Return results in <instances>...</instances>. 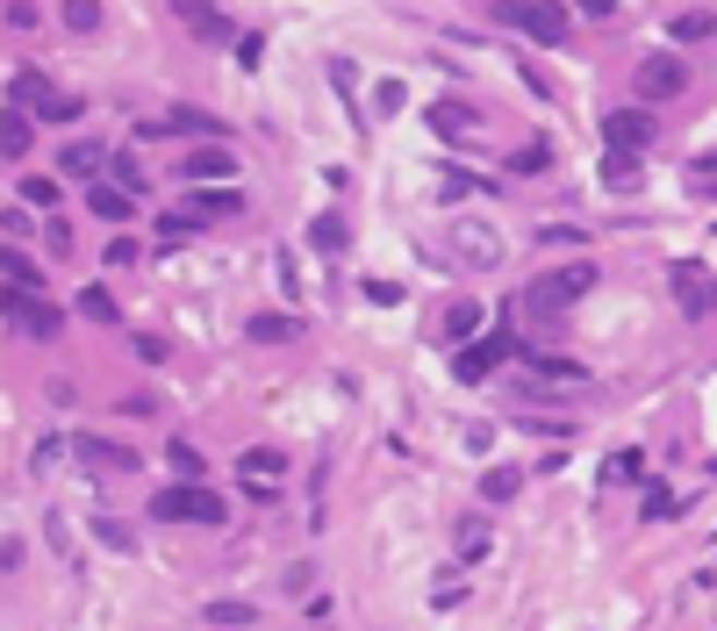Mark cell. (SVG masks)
I'll list each match as a JSON object with an SVG mask.
<instances>
[{
  "label": "cell",
  "instance_id": "obj_34",
  "mask_svg": "<svg viewBox=\"0 0 717 631\" xmlns=\"http://www.w3.org/2000/svg\"><path fill=\"white\" fill-rule=\"evenodd\" d=\"M552 166V144H524V151L510 158V172H546Z\"/></svg>",
  "mask_w": 717,
  "mask_h": 631
},
{
  "label": "cell",
  "instance_id": "obj_3",
  "mask_svg": "<svg viewBox=\"0 0 717 631\" xmlns=\"http://www.w3.org/2000/svg\"><path fill=\"white\" fill-rule=\"evenodd\" d=\"M0 316H8L22 338H36V344H51L58 330H65V308H58L51 294H22V288H0Z\"/></svg>",
  "mask_w": 717,
  "mask_h": 631
},
{
  "label": "cell",
  "instance_id": "obj_31",
  "mask_svg": "<svg viewBox=\"0 0 717 631\" xmlns=\"http://www.w3.org/2000/svg\"><path fill=\"white\" fill-rule=\"evenodd\" d=\"M280 466H288V460H280L274 445H258V452H244V474H252V481H274Z\"/></svg>",
  "mask_w": 717,
  "mask_h": 631
},
{
  "label": "cell",
  "instance_id": "obj_7",
  "mask_svg": "<svg viewBox=\"0 0 717 631\" xmlns=\"http://www.w3.org/2000/svg\"><path fill=\"white\" fill-rule=\"evenodd\" d=\"M72 460L94 466V474H137V445L94 438V430H72Z\"/></svg>",
  "mask_w": 717,
  "mask_h": 631
},
{
  "label": "cell",
  "instance_id": "obj_19",
  "mask_svg": "<svg viewBox=\"0 0 717 631\" xmlns=\"http://www.w3.org/2000/svg\"><path fill=\"white\" fill-rule=\"evenodd\" d=\"M667 29H675V44H710V29H717V15H710V8H682V15L667 22Z\"/></svg>",
  "mask_w": 717,
  "mask_h": 631
},
{
  "label": "cell",
  "instance_id": "obj_28",
  "mask_svg": "<svg viewBox=\"0 0 717 631\" xmlns=\"http://www.w3.org/2000/svg\"><path fill=\"white\" fill-rule=\"evenodd\" d=\"M639 166H646V158H624V151H603V180H610V187H632V180H639Z\"/></svg>",
  "mask_w": 717,
  "mask_h": 631
},
{
  "label": "cell",
  "instance_id": "obj_13",
  "mask_svg": "<svg viewBox=\"0 0 717 631\" xmlns=\"http://www.w3.org/2000/svg\"><path fill=\"white\" fill-rule=\"evenodd\" d=\"M424 122L438 130V137H474V130H481V116H474L466 101H430V108H424Z\"/></svg>",
  "mask_w": 717,
  "mask_h": 631
},
{
  "label": "cell",
  "instance_id": "obj_29",
  "mask_svg": "<svg viewBox=\"0 0 717 631\" xmlns=\"http://www.w3.org/2000/svg\"><path fill=\"white\" fill-rule=\"evenodd\" d=\"M15 101L22 108H44V101H51V80H44V72H15Z\"/></svg>",
  "mask_w": 717,
  "mask_h": 631
},
{
  "label": "cell",
  "instance_id": "obj_5",
  "mask_svg": "<svg viewBox=\"0 0 717 631\" xmlns=\"http://www.w3.org/2000/svg\"><path fill=\"white\" fill-rule=\"evenodd\" d=\"M524 352V344H517V330H488V338L481 344H460V359H452V374L466 380V388H474V380H488L502 366V359H517Z\"/></svg>",
  "mask_w": 717,
  "mask_h": 631
},
{
  "label": "cell",
  "instance_id": "obj_10",
  "mask_svg": "<svg viewBox=\"0 0 717 631\" xmlns=\"http://www.w3.org/2000/svg\"><path fill=\"white\" fill-rule=\"evenodd\" d=\"M452 244L466 252V266H502V238L488 230V222H474V216L452 222Z\"/></svg>",
  "mask_w": 717,
  "mask_h": 631
},
{
  "label": "cell",
  "instance_id": "obj_16",
  "mask_svg": "<svg viewBox=\"0 0 717 631\" xmlns=\"http://www.w3.org/2000/svg\"><path fill=\"white\" fill-rule=\"evenodd\" d=\"M187 202L202 208V216H244V208H252V202H244V187H194Z\"/></svg>",
  "mask_w": 717,
  "mask_h": 631
},
{
  "label": "cell",
  "instance_id": "obj_27",
  "mask_svg": "<svg viewBox=\"0 0 717 631\" xmlns=\"http://www.w3.org/2000/svg\"><path fill=\"white\" fill-rule=\"evenodd\" d=\"M531 374H538V380H567V388H574V380H588V366H574V359H531Z\"/></svg>",
  "mask_w": 717,
  "mask_h": 631
},
{
  "label": "cell",
  "instance_id": "obj_40",
  "mask_svg": "<svg viewBox=\"0 0 717 631\" xmlns=\"http://www.w3.org/2000/svg\"><path fill=\"white\" fill-rule=\"evenodd\" d=\"M137 258H144L137 238H116V244H108V266H137Z\"/></svg>",
  "mask_w": 717,
  "mask_h": 631
},
{
  "label": "cell",
  "instance_id": "obj_39",
  "mask_svg": "<svg viewBox=\"0 0 717 631\" xmlns=\"http://www.w3.org/2000/svg\"><path fill=\"white\" fill-rule=\"evenodd\" d=\"M639 474H646V460H639V452H617V460H610V481H639Z\"/></svg>",
  "mask_w": 717,
  "mask_h": 631
},
{
  "label": "cell",
  "instance_id": "obj_9",
  "mask_svg": "<svg viewBox=\"0 0 717 631\" xmlns=\"http://www.w3.org/2000/svg\"><path fill=\"white\" fill-rule=\"evenodd\" d=\"M675 302H682L689 324L710 316V266H703V258H675Z\"/></svg>",
  "mask_w": 717,
  "mask_h": 631
},
{
  "label": "cell",
  "instance_id": "obj_38",
  "mask_svg": "<svg viewBox=\"0 0 717 631\" xmlns=\"http://www.w3.org/2000/svg\"><path fill=\"white\" fill-rule=\"evenodd\" d=\"M22 202H36V208H51V202H58V180H22Z\"/></svg>",
  "mask_w": 717,
  "mask_h": 631
},
{
  "label": "cell",
  "instance_id": "obj_18",
  "mask_svg": "<svg viewBox=\"0 0 717 631\" xmlns=\"http://www.w3.org/2000/svg\"><path fill=\"white\" fill-rule=\"evenodd\" d=\"M86 531H94V538H101L108 553H137V531L122 524V517H108V510H94V517H86Z\"/></svg>",
  "mask_w": 717,
  "mask_h": 631
},
{
  "label": "cell",
  "instance_id": "obj_14",
  "mask_svg": "<svg viewBox=\"0 0 717 631\" xmlns=\"http://www.w3.org/2000/svg\"><path fill=\"white\" fill-rule=\"evenodd\" d=\"M166 130H172V137H230V122L202 116V108H172V116L158 122V137H166Z\"/></svg>",
  "mask_w": 717,
  "mask_h": 631
},
{
  "label": "cell",
  "instance_id": "obj_35",
  "mask_svg": "<svg viewBox=\"0 0 717 631\" xmlns=\"http://www.w3.org/2000/svg\"><path fill=\"white\" fill-rule=\"evenodd\" d=\"M65 29H101V8H94V0H72V8H65Z\"/></svg>",
  "mask_w": 717,
  "mask_h": 631
},
{
  "label": "cell",
  "instance_id": "obj_6",
  "mask_svg": "<svg viewBox=\"0 0 717 631\" xmlns=\"http://www.w3.org/2000/svg\"><path fill=\"white\" fill-rule=\"evenodd\" d=\"M653 137H660V130H653L646 108H610V116H603V144H610V151H624V158H646Z\"/></svg>",
  "mask_w": 717,
  "mask_h": 631
},
{
  "label": "cell",
  "instance_id": "obj_41",
  "mask_svg": "<svg viewBox=\"0 0 717 631\" xmlns=\"http://www.w3.org/2000/svg\"><path fill=\"white\" fill-rule=\"evenodd\" d=\"M374 108H380V116H394V108H402V80H380V94H374Z\"/></svg>",
  "mask_w": 717,
  "mask_h": 631
},
{
  "label": "cell",
  "instance_id": "obj_22",
  "mask_svg": "<svg viewBox=\"0 0 717 631\" xmlns=\"http://www.w3.org/2000/svg\"><path fill=\"white\" fill-rule=\"evenodd\" d=\"M308 244H316V252H344L352 230H344V216H316V222H308Z\"/></svg>",
  "mask_w": 717,
  "mask_h": 631
},
{
  "label": "cell",
  "instance_id": "obj_26",
  "mask_svg": "<svg viewBox=\"0 0 717 631\" xmlns=\"http://www.w3.org/2000/svg\"><path fill=\"white\" fill-rule=\"evenodd\" d=\"M116 187L130 194V202H137V194L151 187V172H144V166H137V158H130V151H116Z\"/></svg>",
  "mask_w": 717,
  "mask_h": 631
},
{
  "label": "cell",
  "instance_id": "obj_25",
  "mask_svg": "<svg viewBox=\"0 0 717 631\" xmlns=\"http://www.w3.org/2000/svg\"><path fill=\"white\" fill-rule=\"evenodd\" d=\"M517 488H524V474H517V466H488V474H481V495H488V502H510Z\"/></svg>",
  "mask_w": 717,
  "mask_h": 631
},
{
  "label": "cell",
  "instance_id": "obj_37",
  "mask_svg": "<svg viewBox=\"0 0 717 631\" xmlns=\"http://www.w3.org/2000/svg\"><path fill=\"white\" fill-rule=\"evenodd\" d=\"M208 617H216V624H252V603H208Z\"/></svg>",
  "mask_w": 717,
  "mask_h": 631
},
{
  "label": "cell",
  "instance_id": "obj_4",
  "mask_svg": "<svg viewBox=\"0 0 717 631\" xmlns=\"http://www.w3.org/2000/svg\"><path fill=\"white\" fill-rule=\"evenodd\" d=\"M496 22L524 29L531 44H560V36H567V8H546V0H502Z\"/></svg>",
  "mask_w": 717,
  "mask_h": 631
},
{
  "label": "cell",
  "instance_id": "obj_21",
  "mask_svg": "<svg viewBox=\"0 0 717 631\" xmlns=\"http://www.w3.org/2000/svg\"><path fill=\"white\" fill-rule=\"evenodd\" d=\"M29 144H36V122L8 108V116H0V151H8V158H22V151H29Z\"/></svg>",
  "mask_w": 717,
  "mask_h": 631
},
{
  "label": "cell",
  "instance_id": "obj_17",
  "mask_svg": "<svg viewBox=\"0 0 717 631\" xmlns=\"http://www.w3.org/2000/svg\"><path fill=\"white\" fill-rule=\"evenodd\" d=\"M0 280H8V288H22V294H44V274H36V258H22L15 244L0 252Z\"/></svg>",
  "mask_w": 717,
  "mask_h": 631
},
{
  "label": "cell",
  "instance_id": "obj_23",
  "mask_svg": "<svg viewBox=\"0 0 717 631\" xmlns=\"http://www.w3.org/2000/svg\"><path fill=\"white\" fill-rule=\"evenodd\" d=\"M58 166H65V180H94V172H101V151H94V144H65Z\"/></svg>",
  "mask_w": 717,
  "mask_h": 631
},
{
  "label": "cell",
  "instance_id": "obj_36",
  "mask_svg": "<svg viewBox=\"0 0 717 631\" xmlns=\"http://www.w3.org/2000/svg\"><path fill=\"white\" fill-rule=\"evenodd\" d=\"M36 116H44V122H72V116H80V94H51Z\"/></svg>",
  "mask_w": 717,
  "mask_h": 631
},
{
  "label": "cell",
  "instance_id": "obj_33",
  "mask_svg": "<svg viewBox=\"0 0 717 631\" xmlns=\"http://www.w3.org/2000/svg\"><path fill=\"white\" fill-rule=\"evenodd\" d=\"M488 546H496V538H488V524H474V517H466V524H460V560H481Z\"/></svg>",
  "mask_w": 717,
  "mask_h": 631
},
{
  "label": "cell",
  "instance_id": "obj_2",
  "mask_svg": "<svg viewBox=\"0 0 717 631\" xmlns=\"http://www.w3.org/2000/svg\"><path fill=\"white\" fill-rule=\"evenodd\" d=\"M151 517H158V524H208V531H216L222 517H230V502H222L216 488H202V481H180V488L151 495Z\"/></svg>",
  "mask_w": 717,
  "mask_h": 631
},
{
  "label": "cell",
  "instance_id": "obj_8",
  "mask_svg": "<svg viewBox=\"0 0 717 631\" xmlns=\"http://www.w3.org/2000/svg\"><path fill=\"white\" fill-rule=\"evenodd\" d=\"M682 86H689V65H682V58H646V65H639V108L653 116V101H675Z\"/></svg>",
  "mask_w": 717,
  "mask_h": 631
},
{
  "label": "cell",
  "instance_id": "obj_43",
  "mask_svg": "<svg viewBox=\"0 0 717 631\" xmlns=\"http://www.w3.org/2000/svg\"><path fill=\"white\" fill-rule=\"evenodd\" d=\"M137 359L144 366H166V338H137Z\"/></svg>",
  "mask_w": 717,
  "mask_h": 631
},
{
  "label": "cell",
  "instance_id": "obj_1",
  "mask_svg": "<svg viewBox=\"0 0 717 631\" xmlns=\"http://www.w3.org/2000/svg\"><path fill=\"white\" fill-rule=\"evenodd\" d=\"M588 288H596V258H574V266H552V274H538L524 294H517V308H524L531 324L538 316H560V308L588 302Z\"/></svg>",
  "mask_w": 717,
  "mask_h": 631
},
{
  "label": "cell",
  "instance_id": "obj_30",
  "mask_svg": "<svg viewBox=\"0 0 717 631\" xmlns=\"http://www.w3.org/2000/svg\"><path fill=\"white\" fill-rule=\"evenodd\" d=\"M80 316H86V324H116V302H108V288H86V294H80Z\"/></svg>",
  "mask_w": 717,
  "mask_h": 631
},
{
  "label": "cell",
  "instance_id": "obj_12",
  "mask_svg": "<svg viewBox=\"0 0 717 631\" xmlns=\"http://www.w3.org/2000/svg\"><path fill=\"white\" fill-rule=\"evenodd\" d=\"M172 15L187 22V29H194V36H202V44H222V36L238 29V22L222 15V8H208V0H180V8H172Z\"/></svg>",
  "mask_w": 717,
  "mask_h": 631
},
{
  "label": "cell",
  "instance_id": "obj_32",
  "mask_svg": "<svg viewBox=\"0 0 717 631\" xmlns=\"http://www.w3.org/2000/svg\"><path fill=\"white\" fill-rule=\"evenodd\" d=\"M166 460L180 466V481H202V452H194L187 438H172V445H166Z\"/></svg>",
  "mask_w": 717,
  "mask_h": 631
},
{
  "label": "cell",
  "instance_id": "obj_20",
  "mask_svg": "<svg viewBox=\"0 0 717 631\" xmlns=\"http://www.w3.org/2000/svg\"><path fill=\"white\" fill-rule=\"evenodd\" d=\"M86 208H94L101 222H130V216H137V202H130L122 187H94V194H86Z\"/></svg>",
  "mask_w": 717,
  "mask_h": 631
},
{
  "label": "cell",
  "instance_id": "obj_11",
  "mask_svg": "<svg viewBox=\"0 0 717 631\" xmlns=\"http://www.w3.org/2000/svg\"><path fill=\"white\" fill-rule=\"evenodd\" d=\"M230 172H238V158L222 151V144H202V151H187L180 180H187V187H208V180H230Z\"/></svg>",
  "mask_w": 717,
  "mask_h": 631
},
{
  "label": "cell",
  "instance_id": "obj_24",
  "mask_svg": "<svg viewBox=\"0 0 717 631\" xmlns=\"http://www.w3.org/2000/svg\"><path fill=\"white\" fill-rule=\"evenodd\" d=\"M481 316H488L481 302H452V308H445V338H474V330H481Z\"/></svg>",
  "mask_w": 717,
  "mask_h": 631
},
{
  "label": "cell",
  "instance_id": "obj_15",
  "mask_svg": "<svg viewBox=\"0 0 717 631\" xmlns=\"http://www.w3.org/2000/svg\"><path fill=\"white\" fill-rule=\"evenodd\" d=\"M244 338H252V344H288V338H302V316H280V308L244 316Z\"/></svg>",
  "mask_w": 717,
  "mask_h": 631
},
{
  "label": "cell",
  "instance_id": "obj_42",
  "mask_svg": "<svg viewBox=\"0 0 717 631\" xmlns=\"http://www.w3.org/2000/svg\"><path fill=\"white\" fill-rule=\"evenodd\" d=\"M689 180H696V187H703V194H710V180H717V158H710V151H703V158H696V166H689Z\"/></svg>",
  "mask_w": 717,
  "mask_h": 631
}]
</instances>
